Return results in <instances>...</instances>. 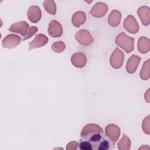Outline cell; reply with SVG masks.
Instances as JSON below:
<instances>
[{
  "label": "cell",
  "instance_id": "obj_9",
  "mask_svg": "<svg viewBox=\"0 0 150 150\" xmlns=\"http://www.w3.org/2000/svg\"><path fill=\"white\" fill-rule=\"evenodd\" d=\"M105 132L107 137L111 139L114 142H116L120 136V128L113 124H108L105 128Z\"/></svg>",
  "mask_w": 150,
  "mask_h": 150
},
{
  "label": "cell",
  "instance_id": "obj_24",
  "mask_svg": "<svg viewBox=\"0 0 150 150\" xmlns=\"http://www.w3.org/2000/svg\"><path fill=\"white\" fill-rule=\"evenodd\" d=\"M66 48L65 44L61 41H57L54 42L52 46L51 49L56 53H61Z\"/></svg>",
  "mask_w": 150,
  "mask_h": 150
},
{
  "label": "cell",
  "instance_id": "obj_8",
  "mask_svg": "<svg viewBox=\"0 0 150 150\" xmlns=\"http://www.w3.org/2000/svg\"><path fill=\"white\" fill-rule=\"evenodd\" d=\"M108 6L106 4L101 2L96 3L90 11V14L96 18L104 16L108 11Z\"/></svg>",
  "mask_w": 150,
  "mask_h": 150
},
{
  "label": "cell",
  "instance_id": "obj_22",
  "mask_svg": "<svg viewBox=\"0 0 150 150\" xmlns=\"http://www.w3.org/2000/svg\"><path fill=\"white\" fill-rule=\"evenodd\" d=\"M118 149L128 150L131 147V141L129 138L125 134H123L122 138L117 144Z\"/></svg>",
  "mask_w": 150,
  "mask_h": 150
},
{
  "label": "cell",
  "instance_id": "obj_28",
  "mask_svg": "<svg viewBox=\"0 0 150 150\" xmlns=\"http://www.w3.org/2000/svg\"><path fill=\"white\" fill-rule=\"evenodd\" d=\"M145 100L147 103H149V88L146 91V92L145 93Z\"/></svg>",
  "mask_w": 150,
  "mask_h": 150
},
{
  "label": "cell",
  "instance_id": "obj_19",
  "mask_svg": "<svg viewBox=\"0 0 150 150\" xmlns=\"http://www.w3.org/2000/svg\"><path fill=\"white\" fill-rule=\"evenodd\" d=\"M150 60L148 59L146 61H145L143 66L142 67V69L140 71L139 76L141 79L143 80H147L150 77V73H149V65H150Z\"/></svg>",
  "mask_w": 150,
  "mask_h": 150
},
{
  "label": "cell",
  "instance_id": "obj_14",
  "mask_svg": "<svg viewBox=\"0 0 150 150\" xmlns=\"http://www.w3.org/2000/svg\"><path fill=\"white\" fill-rule=\"evenodd\" d=\"M141 58L137 55L132 54L128 60L126 64V70L128 73L132 74L135 72Z\"/></svg>",
  "mask_w": 150,
  "mask_h": 150
},
{
  "label": "cell",
  "instance_id": "obj_15",
  "mask_svg": "<svg viewBox=\"0 0 150 150\" xmlns=\"http://www.w3.org/2000/svg\"><path fill=\"white\" fill-rule=\"evenodd\" d=\"M137 13L140 18L142 24L144 26H148L149 24L150 9L147 6H142L138 8Z\"/></svg>",
  "mask_w": 150,
  "mask_h": 150
},
{
  "label": "cell",
  "instance_id": "obj_1",
  "mask_svg": "<svg viewBox=\"0 0 150 150\" xmlns=\"http://www.w3.org/2000/svg\"><path fill=\"white\" fill-rule=\"evenodd\" d=\"M115 42L117 46L124 49L127 53H129L134 50V39L126 35L124 32H121L117 36Z\"/></svg>",
  "mask_w": 150,
  "mask_h": 150
},
{
  "label": "cell",
  "instance_id": "obj_12",
  "mask_svg": "<svg viewBox=\"0 0 150 150\" xmlns=\"http://www.w3.org/2000/svg\"><path fill=\"white\" fill-rule=\"evenodd\" d=\"M48 42L47 37L43 34H38L35 36V39L29 43V51L35 48L41 47L45 46Z\"/></svg>",
  "mask_w": 150,
  "mask_h": 150
},
{
  "label": "cell",
  "instance_id": "obj_17",
  "mask_svg": "<svg viewBox=\"0 0 150 150\" xmlns=\"http://www.w3.org/2000/svg\"><path fill=\"white\" fill-rule=\"evenodd\" d=\"M121 13L117 10H113L111 12L108 18V22L112 27H116L120 23Z\"/></svg>",
  "mask_w": 150,
  "mask_h": 150
},
{
  "label": "cell",
  "instance_id": "obj_5",
  "mask_svg": "<svg viewBox=\"0 0 150 150\" xmlns=\"http://www.w3.org/2000/svg\"><path fill=\"white\" fill-rule=\"evenodd\" d=\"M21 38L17 35L9 34L5 37L2 40V46L4 48L12 49L19 45Z\"/></svg>",
  "mask_w": 150,
  "mask_h": 150
},
{
  "label": "cell",
  "instance_id": "obj_26",
  "mask_svg": "<svg viewBox=\"0 0 150 150\" xmlns=\"http://www.w3.org/2000/svg\"><path fill=\"white\" fill-rule=\"evenodd\" d=\"M38 30V29L37 27H36V26H31V27L29 29V30H28V31L27 34L26 35V36H24V37H23V38H22V40H26V39L30 38L31 36H32L34 34H35V33H36Z\"/></svg>",
  "mask_w": 150,
  "mask_h": 150
},
{
  "label": "cell",
  "instance_id": "obj_20",
  "mask_svg": "<svg viewBox=\"0 0 150 150\" xmlns=\"http://www.w3.org/2000/svg\"><path fill=\"white\" fill-rule=\"evenodd\" d=\"M93 131H101L103 132V129L101 128V127L96 124H88L85 125L81 130L80 135L81 137L84 135L85 134L93 132Z\"/></svg>",
  "mask_w": 150,
  "mask_h": 150
},
{
  "label": "cell",
  "instance_id": "obj_23",
  "mask_svg": "<svg viewBox=\"0 0 150 150\" xmlns=\"http://www.w3.org/2000/svg\"><path fill=\"white\" fill-rule=\"evenodd\" d=\"M78 148L81 150H93V147L91 144L85 139L81 138L78 142Z\"/></svg>",
  "mask_w": 150,
  "mask_h": 150
},
{
  "label": "cell",
  "instance_id": "obj_13",
  "mask_svg": "<svg viewBox=\"0 0 150 150\" xmlns=\"http://www.w3.org/2000/svg\"><path fill=\"white\" fill-rule=\"evenodd\" d=\"M71 62L74 66L78 68H82L86 66L87 59L85 54L83 53L76 52L72 55Z\"/></svg>",
  "mask_w": 150,
  "mask_h": 150
},
{
  "label": "cell",
  "instance_id": "obj_3",
  "mask_svg": "<svg viewBox=\"0 0 150 150\" xmlns=\"http://www.w3.org/2000/svg\"><path fill=\"white\" fill-rule=\"evenodd\" d=\"M75 38L79 43L84 46H88L91 44L94 41L90 32L84 29L79 30L76 33Z\"/></svg>",
  "mask_w": 150,
  "mask_h": 150
},
{
  "label": "cell",
  "instance_id": "obj_16",
  "mask_svg": "<svg viewBox=\"0 0 150 150\" xmlns=\"http://www.w3.org/2000/svg\"><path fill=\"white\" fill-rule=\"evenodd\" d=\"M86 20V15L83 11H77L75 12L72 16L71 22L73 25L77 28L83 25Z\"/></svg>",
  "mask_w": 150,
  "mask_h": 150
},
{
  "label": "cell",
  "instance_id": "obj_11",
  "mask_svg": "<svg viewBox=\"0 0 150 150\" xmlns=\"http://www.w3.org/2000/svg\"><path fill=\"white\" fill-rule=\"evenodd\" d=\"M114 148L115 142L106 135H104L103 138L94 147V149L96 150H109Z\"/></svg>",
  "mask_w": 150,
  "mask_h": 150
},
{
  "label": "cell",
  "instance_id": "obj_25",
  "mask_svg": "<svg viewBox=\"0 0 150 150\" xmlns=\"http://www.w3.org/2000/svg\"><path fill=\"white\" fill-rule=\"evenodd\" d=\"M150 116L148 115L146 117L143 121L142 124V127L143 131L145 134L149 135L150 134Z\"/></svg>",
  "mask_w": 150,
  "mask_h": 150
},
{
  "label": "cell",
  "instance_id": "obj_27",
  "mask_svg": "<svg viewBox=\"0 0 150 150\" xmlns=\"http://www.w3.org/2000/svg\"><path fill=\"white\" fill-rule=\"evenodd\" d=\"M78 148V142L76 141H71L67 145L66 149H77Z\"/></svg>",
  "mask_w": 150,
  "mask_h": 150
},
{
  "label": "cell",
  "instance_id": "obj_4",
  "mask_svg": "<svg viewBox=\"0 0 150 150\" xmlns=\"http://www.w3.org/2000/svg\"><path fill=\"white\" fill-rule=\"evenodd\" d=\"M124 27L127 31L132 34L137 33L139 30V25L134 16L128 15L124 21Z\"/></svg>",
  "mask_w": 150,
  "mask_h": 150
},
{
  "label": "cell",
  "instance_id": "obj_10",
  "mask_svg": "<svg viewBox=\"0 0 150 150\" xmlns=\"http://www.w3.org/2000/svg\"><path fill=\"white\" fill-rule=\"evenodd\" d=\"M27 16L31 22H38L42 17V12L40 8L36 5L29 6L27 11Z\"/></svg>",
  "mask_w": 150,
  "mask_h": 150
},
{
  "label": "cell",
  "instance_id": "obj_21",
  "mask_svg": "<svg viewBox=\"0 0 150 150\" xmlns=\"http://www.w3.org/2000/svg\"><path fill=\"white\" fill-rule=\"evenodd\" d=\"M43 5L47 12L50 15H55L56 12V6L54 1L45 0L43 1Z\"/></svg>",
  "mask_w": 150,
  "mask_h": 150
},
{
  "label": "cell",
  "instance_id": "obj_7",
  "mask_svg": "<svg viewBox=\"0 0 150 150\" xmlns=\"http://www.w3.org/2000/svg\"><path fill=\"white\" fill-rule=\"evenodd\" d=\"M47 32L50 36L54 38H59L61 36L63 33L62 26L57 21H51L49 23Z\"/></svg>",
  "mask_w": 150,
  "mask_h": 150
},
{
  "label": "cell",
  "instance_id": "obj_2",
  "mask_svg": "<svg viewBox=\"0 0 150 150\" xmlns=\"http://www.w3.org/2000/svg\"><path fill=\"white\" fill-rule=\"evenodd\" d=\"M124 59V54L123 52L117 47L111 55L110 59V64L114 69H120L123 64Z\"/></svg>",
  "mask_w": 150,
  "mask_h": 150
},
{
  "label": "cell",
  "instance_id": "obj_18",
  "mask_svg": "<svg viewBox=\"0 0 150 150\" xmlns=\"http://www.w3.org/2000/svg\"><path fill=\"white\" fill-rule=\"evenodd\" d=\"M149 39L146 37H140L138 41V50L141 53H146L149 51Z\"/></svg>",
  "mask_w": 150,
  "mask_h": 150
},
{
  "label": "cell",
  "instance_id": "obj_6",
  "mask_svg": "<svg viewBox=\"0 0 150 150\" xmlns=\"http://www.w3.org/2000/svg\"><path fill=\"white\" fill-rule=\"evenodd\" d=\"M29 29V25L26 21H20L13 23L9 28V30L17 33L22 35L23 37L25 36Z\"/></svg>",
  "mask_w": 150,
  "mask_h": 150
},
{
  "label": "cell",
  "instance_id": "obj_29",
  "mask_svg": "<svg viewBox=\"0 0 150 150\" xmlns=\"http://www.w3.org/2000/svg\"><path fill=\"white\" fill-rule=\"evenodd\" d=\"M148 145H146V146H145V145H142V146H141V147H140V148H139V149H149V146H148V147H146V146H147Z\"/></svg>",
  "mask_w": 150,
  "mask_h": 150
}]
</instances>
